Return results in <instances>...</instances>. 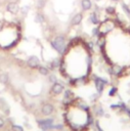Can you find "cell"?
I'll list each match as a JSON object with an SVG mask.
<instances>
[{"label":"cell","instance_id":"18","mask_svg":"<svg viewBox=\"0 0 130 131\" xmlns=\"http://www.w3.org/2000/svg\"><path fill=\"white\" fill-rule=\"evenodd\" d=\"M105 12L109 13V14H114V13L116 12V9H115L114 6H107V7L105 8Z\"/></svg>","mask_w":130,"mask_h":131},{"label":"cell","instance_id":"14","mask_svg":"<svg viewBox=\"0 0 130 131\" xmlns=\"http://www.w3.org/2000/svg\"><path fill=\"white\" fill-rule=\"evenodd\" d=\"M38 70H39V73H40L41 75H43V76L48 75V69H47V68L42 67V66H39V67H38Z\"/></svg>","mask_w":130,"mask_h":131},{"label":"cell","instance_id":"5","mask_svg":"<svg viewBox=\"0 0 130 131\" xmlns=\"http://www.w3.org/2000/svg\"><path fill=\"white\" fill-rule=\"evenodd\" d=\"M82 19H83V14L82 13H76L72 18V25L73 26H78V25L81 24Z\"/></svg>","mask_w":130,"mask_h":131},{"label":"cell","instance_id":"17","mask_svg":"<svg viewBox=\"0 0 130 131\" xmlns=\"http://www.w3.org/2000/svg\"><path fill=\"white\" fill-rule=\"evenodd\" d=\"M121 67H119V66H114L113 67V69H112V72H113V74H115V75H119L120 74V72H121Z\"/></svg>","mask_w":130,"mask_h":131},{"label":"cell","instance_id":"26","mask_svg":"<svg viewBox=\"0 0 130 131\" xmlns=\"http://www.w3.org/2000/svg\"><path fill=\"white\" fill-rule=\"evenodd\" d=\"M112 1H114V2H117V1H119V0H112Z\"/></svg>","mask_w":130,"mask_h":131},{"label":"cell","instance_id":"27","mask_svg":"<svg viewBox=\"0 0 130 131\" xmlns=\"http://www.w3.org/2000/svg\"><path fill=\"white\" fill-rule=\"evenodd\" d=\"M95 1H100V0H95Z\"/></svg>","mask_w":130,"mask_h":131},{"label":"cell","instance_id":"6","mask_svg":"<svg viewBox=\"0 0 130 131\" xmlns=\"http://www.w3.org/2000/svg\"><path fill=\"white\" fill-rule=\"evenodd\" d=\"M52 112H53V105H52V104L46 103V104H44V105L42 106V113H43L44 115L48 116V115H50Z\"/></svg>","mask_w":130,"mask_h":131},{"label":"cell","instance_id":"7","mask_svg":"<svg viewBox=\"0 0 130 131\" xmlns=\"http://www.w3.org/2000/svg\"><path fill=\"white\" fill-rule=\"evenodd\" d=\"M81 7L83 10H89L92 7V2L91 0H81Z\"/></svg>","mask_w":130,"mask_h":131},{"label":"cell","instance_id":"3","mask_svg":"<svg viewBox=\"0 0 130 131\" xmlns=\"http://www.w3.org/2000/svg\"><path fill=\"white\" fill-rule=\"evenodd\" d=\"M27 63H28V66H29L30 68H32V69H36V68L39 67L40 61H39V58H38L37 56L32 55V56H30V57L28 58Z\"/></svg>","mask_w":130,"mask_h":131},{"label":"cell","instance_id":"2","mask_svg":"<svg viewBox=\"0 0 130 131\" xmlns=\"http://www.w3.org/2000/svg\"><path fill=\"white\" fill-rule=\"evenodd\" d=\"M114 27H115V24H114L112 20L107 19V20L103 21V23L100 25V27L98 28V31H99V33H100L101 35H103V34H106V33H109V32H111V31L114 29Z\"/></svg>","mask_w":130,"mask_h":131},{"label":"cell","instance_id":"9","mask_svg":"<svg viewBox=\"0 0 130 131\" xmlns=\"http://www.w3.org/2000/svg\"><path fill=\"white\" fill-rule=\"evenodd\" d=\"M89 20H90L93 25H97V24H99V17H98V15H97L96 11L90 13V15H89Z\"/></svg>","mask_w":130,"mask_h":131},{"label":"cell","instance_id":"20","mask_svg":"<svg viewBox=\"0 0 130 131\" xmlns=\"http://www.w3.org/2000/svg\"><path fill=\"white\" fill-rule=\"evenodd\" d=\"M58 63H59V62H58V60H57V59H54V60H53V61L50 63V66H51V69L57 68V67H58Z\"/></svg>","mask_w":130,"mask_h":131},{"label":"cell","instance_id":"1","mask_svg":"<svg viewBox=\"0 0 130 131\" xmlns=\"http://www.w3.org/2000/svg\"><path fill=\"white\" fill-rule=\"evenodd\" d=\"M51 45H52V47H53L55 50H57L60 54L63 53V51H64V46H66V39H64V37H63V36H57V37H55L54 40L51 42Z\"/></svg>","mask_w":130,"mask_h":131},{"label":"cell","instance_id":"11","mask_svg":"<svg viewBox=\"0 0 130 131\" xmlns=\"http://www.w3.org/2000/svg\"><path fill=\"white\" fill-rule=\"evenodd\" d=\"M103 84L104 82L101 80V79H96V82H95V85H96V89L100 92L102 89H103Z\"/></svg>","mask_w":130,"mask_h":131},{"label":"cell","instance_id":"4","mask_svg":"<svg viewBox=\"0 0 130 131\" xmlns=\"http://www.w3.org/2000/svg\"><path fill=\"white\" fill-rule=\"evenodd\" d=\"M6 10H7L8 12H10L11 14H16V13L19 11V6H18V4L15 3V2H10V3L7 4Z\"/></svg>","mask_w":130,"mask_h":131},{"label":"cell","instance_id":"25","mask_svg":"<svg viewBox=\"0 0 130 131\" xmlns=\"http://www.w3.org/2000/svg\"><path fill=\"white\" fill-rule=\"evenodd\" d=\"M1 28H2V20H0V30H1Z\"/></svg>","mask_w":130,"mask_h":131},{"label":"cell","instance_id":"22","mask_svg":"<svg viewBox=\"0 0 130 131\" xmlns=\"http://www.w3.org/2000/svg\"><path fill=\"white\" fill-rule=\"evenodd\" d=\"M44 5H45V0H39V1H38V3H37L38 8H42Z\"/></svg>","mask_w":130,"mask_h":131},{"label":"cell","instance_id":"8","mask_svg":"<svg viewBox=\"0 0 130 131\" xmlns=\"http://www.w3.org/2000/svg\"><path fill=\"white\" fill-rule=\"evenodd\" d=\"M52 91L55 94H60L63 91V86L59 83H54L53 86H52Z\"/></svg>","mask_w":130,"mask_h":131},{"label":"cell","instance_id":"16","mask_svg":"<svg viewBox=\"0 0 130 131\" xmlns=\"http://www.w3.org/2000/svg\"><path fill=\"white\" fill-rule=\"evenodd\" d=\"M29 10H30V6L29 5H26V6L21 7V8H19V11L21 12L23 15H27L28 12H29Z\"/></svg>","mask_w":130,"mask_h":131},{"label":"cell","instance_id":"19","mask_svg":"<svg viewBox=\"0 0 130 131\" xmlns=\"http://www.w3.org/2000/svg\"><path fill=\"white\" fill-rule=\"evenodd\" d=\"M122 7H123L124 11H125V12H126V13H127L129 16H130V8H129V7H128V6H127L125 3H122Z\"/></svg>","mask_w":130,"mask_h":131},{"label":"cell","instance_id":"15","mask_svg":"<svg viewBox=\"0 0 130 131\" xmlns=\"http://www.w3.org/2000/svg\"><path fill=\"white\" fill-rule=\"evenodd\" d=\"M64 98L71 100L74 98V93L71 91V90H66V93H64Z\"/></svg>","mask_w":130,"mask_h":131},{"label":"cell","instance_id":"13","mask_svg":"<svg viewBox=\"0 0 130 131\" xmlns=\"http://www.w3.org/2000/svg\"><path fill=\"white\" fill-rule=\"evenodd\" d=\"M35 21L38 24H42L44 21V15L42 13H37L35 16Z\"/></svg>","mask_w":130,"mask_h":131},{"label":"cell","instance_id":"23","mask_svg":"<svg viewBox=\"0 0 130 131\" xmlns=\"http://www.w3.org/2000/svg\"><path fill=\"white\" fill-rule=\"evenodd\" d=\"M3 125H4V120L2 118H0V128L3 127Z\"/></svg>","mask_w":130,"mask_h":131},{"label":"cell","instance_id":"21","mask_svg":"<svg viewBox=\"0 0 130 131\" xmlns=\"http://www.w3.org/2000/svg\"><path fill=\"white\" fill-rule=\"evenodd\" d=\"M12 131H24V129H23L20 126L13 125V126H12Z\"/></svg>","mask_w":130,"mask_h":131},{"label":"cell","instance_id":"24","mask_svg":"<svg viewBox=\"0 0 130 131\" xmlns=\"http://www.w3.org/2000/svg\"><path fill=\"white\" fill-rule=\"evenodd\" d=\"M49 80H50L51 82H55V77H54V76H51V77L49 78Z\"/></svg>","mask_w":130,"mask_h":131},{"label":"cell","instance_id":"10","mask_svg":"<svg viewBox=\"0 0 130 131\" xmlns=\"http://www.w3.org/2000/svg\"><path fill=\"white\" fill-rule=\"evenodd\" d=\"M52 122H53V120H52V119H48V120L40 121V122H39V125H40L43 129H47V128H49V126L52 124Z\"/></svg>","mask_w":130,"mask_h":131},{"label":"cell","instance_id":"12","mask_svg":"<svg viewBox=\"0 0 130 131\" xmlns=\"http://www.w3.org/2000/svg\"><path fill=\"white\" fill-rule=\"evenodd\" d=\"M8 75L6 74V73H2V74H0V83H2V84H6L7 82H8Z\"/></svg>","mask_w":130,"mask_h":131}]
</instances>
